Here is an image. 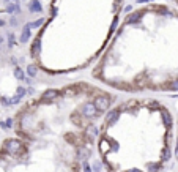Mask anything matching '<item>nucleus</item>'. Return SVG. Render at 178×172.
<instances>
[{
	"instance_id": "f257e3e1",
	"label": "nucleus",
	"mask_w": 178,
	"mask_h": 172,
	"mask_svg": "<svg viewBox=\"0 0 178 172\" xmlns=\"http://www.w3.org/2000/svg\"><path fill=\"white\" fill-rule=\"evenodd\" d=\"M93 104H95V108H96V110H106L110 104V99L107 96H98Z\"/></svg>"
},
{
	"instance_id": "f03ea898",
	"label": "nucleus",
	"mask_w": 178,
	"mask_h": 172,
	"mask_svg": "<svg viewBox=\"0 0 178 172\" xmlns=\"http://www.w3.org/2000/svg\"><path fill=\"white\" fill-rule=\"evenodd\" d=\"M58 95H60V92H58V90H47V92H44V93H43L40 99H41L43 103H47V101H51V99H55Z\"/></svg>"
},
{
	"instance_id": "7ed1b4c3",
	"label": "nucleus",
	"mask_w": 178,
	"mask_h": 172,
	"mask_svg": "<svg viewBox=\"0 0 178 172\" xmlns=\"http://www.w3.org/2000/svg\"><path fill=\"white\" fill-rule=\"evenodd\" d=\"M98 110H96V108H95V104L92 103H88V104H85L84 108H82V114H84V117H95V114H96Z\"/></svg>"
},
{
	"instance_id": "20e7f679",
	"label": "nucleus",
	"mask_w": 178,
	"mask_h": 172,
	"mask_svg": "<svg viewBox=\"0 0 178 172\" xmlns=\"http://www.w3.org/2000/svg\"><path fill=\"white\" fill-rule=\"evenodd\" d=\"M19 147H21V144H19V141L10 139V141H7V142H5V148H8V150H10L11 153L18 152V150H19Z\"/></svg>"
},
{
	"instance_id": "39448f33",
	"label": "nucleus",
	"mask_w": 178,
	"mask_h": 172,
	"mask_svg": "<svg viewBox=\"0 0 178 172\" xmlns=\"http://www.w3.org/2000/svg\"><path fill=\"white\" fill-rule=\"evenodd\" d=\"M29 10L32 11V13H40L41 11V5L38 0H32V2L29 3Z\"/></svg>"
},
{
	"instance_id": "423d86ee",
	"label": "nucleus",
	"mask_w": 178,
	"mask_h": 172,
	"mask_svg": "<svg viewBox=\"0 0 178 172\" xmlns=\"http://www.w3.org/2000/svg\"><path fill=\"white\" fill-rule=\"evenodd\" d=\"M43 22H44V19H38V21H33V22H30V24H27L25 27L27 29H35V27H41Z\"/></svg>"
},
{
	"instance_id": "0eeeda50",
	"label": "nucleus",
	"mask_w": 178,
	"mask_h": 172,
	"mask_svg": "<svg viewBox=\"0 0 178 172\" xmlns=\"http://www.w3.org/2000/svg\"><path fill=\"white\" fill-rule=\"evenodd\" d=\"M30 38V29H24V32H22V35H21V43H27V40Z\"/></svg>"
},
{
	"instance_id": "6e6552de",
	"label": "nucleus",
	"mask_w": 178,
	"mask_h": 172,
	"mask_svg": "<svg viewBox=\"0 0 178 172\" xmlns=\"http://www.w3.org/2000/svg\"><path fill=\"white\" fill-rule=\"evenodd\" d=\"M14 76H16V79H19V81L25 79V74H24V71H22L21 68H14Z\"/></svg>"
},
{
	"instance_id": "1a4fd4ad",
	"label": "nucleus",
	"mask_w": 178,
	"mask_h": 172,
	"mask_svg": "<svg viewBox=\"0 0 178 172\" xmlns=\"http://www.w3.org/2000/svg\"><path fill=\"white\" fill-rule=\"evenodd\" d=\"M162 120H164L165 126H167V128H170V126H172V119H170V115H169L167 112H162Z\"/></svg>"
},
{
	"instance_id": "9d476101",
	"label": "nucleus",
	"mask_w": 178,
	"mask_h": 172,
	"mask_svg": "<svg viewBox=\"0 0 178 172\" xmlns=\"http://www.w3.org/2000/svg\"><path fill=\"white\" fill-rule=\"evenodd\" d=\"M107 120H109V123H114V122H117V120H118V112H117V110H112V112L109 114Z\"/></svg>"
},
{
	"instance_id": "9b49d317",
	"label": "nucleus",
	"mask_w": 178,
	"mask_h": 172,
	"mask_svg": "<svg viewBox=\"0 0 178 172\" xmlns=\"http://www.w3.org/2000/svg\"><path fill=\"white\" fill-rule=\"evenodd\" d=\"M139 19H140V13H134V14H131V18L126 19V24H132V22H136Z\"/></svg>"
},
{
	"instance_id": "f8f14e48",
	"label": "nucleus",
	"mask_w": 178,
	"mask_h": 172,
	"mask_svg": "<svg viewBox=\"0 0 178 172\" xmlns=\"http://www.w3.org/2000/svg\"><path fill=\"white\" fill-rule=\"evenodd\" d=\"M38 49H40V40H38V41H35V44L32 46V55H36Z\"/></svg>"
},
{
	"instance_id": "ddd939ff",
	"label": "nucleus",
	"mask_w": 178,
	"mask_h": 172,
	"mask_svg": "<svg viewBox=\"0 0 178 172\" xmlns=\"http://www.w3.org/2000/svg\"><path fill=\"white\" fill-rule=\"evenodd\" d=\"M87 155H88V150H87V148H81V150H79V159H85Z\"/></svg>"
},
{
	"instance_id": "4468645a",
	"label": "nucleus",
	"mask_w": 178,
	"mask_h": 172,
	"mask_svg": "<svg viewBox=\"0 0 178 172\" xmlns=\"http://www.w3.org/2000/svg\"><path fill=\"white\" fill-rule=\"evenodd\" d=\"M27 73H29L30 76H35L36 74V68L33 65H30V66H27Z\"/></svg>"
},
{
	"instance_id": "2eb2a0df",
	"label": "nucleus",
	"mask_w": 178,
	"mask_h": 172,
	"mask_svg": "<svg viewBox=\"0 0 178 172\" xmlns=\"http://www.w3.org/2000/svg\"><path fill=\"white\" fill-rule=\"evenodd\" d=\"M25 93H27V90H25V88H24V87H19V88H18V95H16V96L22 98V96L25 95Z\"/></svg>"
},
{
	"instance_id": "dca6fc26",
	"label": "nucleus",
	"mask_w": 178,
	"mask_h": 172,
	"mask_svg": "<svg viewBox=\"0 0 178 172\" xmlns=\"http://www.w3.org/2000/svg\"><path fill=\"white\" fill-rule=\"evenodd\" d=\"M162 158H164V159H169V158H170V152L167 150V148L162 152Z\"/></svg>"
},
{
	"instance_id": "f3484780",
	"label": "nucleus",
	"mask_w": 178,
	"mask_h": 172,
	"mask_svg": "<svg viewBox=\"0 0 178 172\" xmlns=\"http://www.w3.org/2000/svg\"><path fill=\"white\" fill-rule=\"evenodd\" d=\"M8 40H10V46H13V44H14V35H13V33H10V35H8Z\"/></svg>"
},
{
	"instance_id": "a211bd4d",
	"label": "nucleus",
	"mask_w": 178,
	"mask_h": 172,
	"mask_svg": "<svg viewBox=\"0 0 178 172\" xmlns=\"http://www.w3.org/2000/svg\"><path fill=\"white\" fill-rule=\"evenodd\" d=\"M2 103L5 104V106H10V104H11V99H8V98H2Z\"/></svg>"
},
{
	"instance_id": "6ab92c4d",
	"label": "nucleus",
	"mask_w": 178,
	"mask_h": 172,
	"mask_svg": "<svg viewBox=\"0 0 178 172\" xmlns=\"http://www.w3.org/2000/svg\"><path fill=\"white\" fill-rule=\"evenodd\" d=\"M170 88H178V81L172 82V84H170Z\"/></svg>"
},
{
	"instance_id": "aec40b11",
	"label": "nucleus",
	"mask_w": 178,
	"mask_h": 172,
	"mask_svg": "<svg viewBox=\"0 0 178 172\" xmlns=\"http://www.w3.org/2000/svg\"><path fill=\"white\" fill-rule=\"evenodd\" d=\"M84 168H85V172H92V169H90V166H88V164H85Z\"/></svg>"
},
{
	"instance_id": "412c9836",
	"label": "nucleus",
	"mask_w": 178,
	"mask_h": 172,
	"mask_svg": "<svg viewBox=\"0 0 178 172\" xmlns=\"http://www.w3.org/2000/svg\"><path fill=\"white\" fill-rule=\"evenodd\" d=\"M126 172H142V171H139V169H129V171H126Z\"/></svg>"
},
{
	"instance_id": "4be33fe9",
	"label": "nucleus",
	"mask_w": 178,
	"mask_h": 172,
	"mask_svg": "<svg viewBox=\"0 0 178 172\" xmlns=\"http://www.w3.org/2000/svg\"><path fill=\"white\" fill-rule=\"evenodd\" d=\"M0 43H2V38H0Z\"/></svg>"
}]
</instances>
